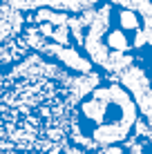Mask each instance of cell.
Masks as SVG:
<instances>
[{
  "mask_svg": "<svg viewBox=\"0 0 152 154\" xmlns=\"http://www.w3.org/2000/svg\"><path fill=\"white\" fill-rule=\"evenodd\" d=\"M31 45L27 36V14L16 5V0H0V69L20 63L29 56Z\"/></svg>",
  "mask_w": 152,
  "mask_h": 154,
  "instance_id": "3",
  "label": "cell"
},
{
  "mask_svg": "<svg viewBox=\"0 0 152 154\" xmlns=\"http://www.w3.org/2000/svg\"><path fill=\"white\" fill-rule=\"evenodd\" d=\"M85 78L45 51L0 69V152H72V105Z\"/></svg>",
  "mask_w": 152,
  "mask_h": 154,
  "instance_id": "1",
  "label": "cell"
},
{
  "mask_svg": "<svg viewBox=\"0 0 152 154\" xmlns=\"http://www.w3.org/2000/svg\"><path fill=\"white\" fill-rule=\"evenodd\" d=\"M139 134L152 139L150 127L139 121V105L128 87L101 78L81 89L72 105L70 143L74 152H125Z\"/></svg>",
  "mask_w": 152,
  "mask_h": 154,
  "instance_id": "2",
  "label": "cell"
}]
</instances>
